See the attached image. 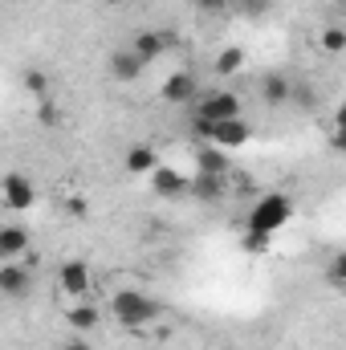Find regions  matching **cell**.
<instances>
[{"label":"cell","instance_id":"cell-1","mask_svg":"<svg viewBox=\"0 0 346 350\" xmlns=\"http://www.w3.org/2000/svg\"><path fill=\"white\" fill-rule=\"evenodd\" d=\"M110 314H114L118 326H127V330H143L147 322L159 318V301L147 297V293H139V289H118V293L110 297Z\"/></svg>","mask_w":346,"mask_h":350},{"label":"cell","instance_id":"cell-2","mask_svg":"<svg viewBox=\"0 0 346 350\" xmlns=\"http://www.w3.org/2000/svg\"><path fill=\"white\" fill-rule=\"evenodd\" d=\"M289 220H293V200L285 191H265L257 204L249 208V228L253 232H265V237L281 232Z\"/></svg>","mask_w":346,"mask_h":350},{"label":"cell","instance_id":"cell-3","mask_svg":"<svg viewBox=\"0 0 346 350\" xmlns=\"http://www.w3.org/2000/svg\"><path fill=\"white\" fill-rule=\"evenodd\" d=\"M228 118H241V94L232 90H212V94H200L196 106H191V122H228Z\"/></svg>","mask_w":346,"mask_h":350},{"label":"cell","instance_id":"cell-4","mask_svg":"<svg viewBox=\"0 0 346 350\" xmlns=\"http://www.w3.org/2000/svg\"><path fill=\"white\" fill-rule=\"evenodd\" d=\"M191 131H196V139H204V143H216V147H224V151H241L249 139H253V126L245 122V118H228V122H191Z\"/></svg>","mask_w":346,"mask_h":350},{"label":"cell","instance_id":"cell-5","mask_svg":"<svg viewBox=\"0 0 346 350\" xmlns=\"http://www.w3.org/2000/svg\"><path fill=\"white\" fill-rule=\"evenodd\" d=\"M159 98H163L168 106H196V98H200V82H196V74H187V70L168 74L163 86H159Z\"/></svg>","mask_w":346,"mask_h":350},{"label":"cell","instance_id":"cell-6","mask_svg":"<svg viewBox=\"0 0 346 350\" xmlns=\"http://www.w3.org/2000/svg\"><path fill=\"white\" fill-rule=\"evenodd\" d=\"M90 285H94V277H90V265L86 261H62V269H57V289L70 297V301H82L90 293Z\"/></svg>","mask_w":346,"mask_h":350},{"label":"cell","instance_id":"cell-7","mask_svg":"<svg viewBox=\"0 0 346 350\" xmlns=\"http://www.w3.org/2000/svg\"><path fill=\"white\" fill-rule=\"evenodd\" d=\"M33 200H37V191H33V183H29L25 175L21 172L4 175V183H0V204H4L8 212H29Z\"/></svg>","mask_w":346,"mask_h":350},{"label":"cell","instance_id":"cell-8","mask_svg":"<svg viewBox=\"0 0 346 350\" xmlns=\"http://www.w3.org/2000/svg\"><path fill=\"white\" fill-rule=\"evenodd\" d=\"M106 70H110V78H114V82H122V86H127V82H139V78H143L147 62H143L131 45H122V49H114V53H110Z\"/></svg>","mask_w":346,"mask_h":350},{"label":"cell","instance_id":"cell-9","mask_svg":"<svg viewBox=\"0 0 346 350\" xmlns=\"http://www.w3.org/2000/svg\"><path fill=\"white\" fill-rule=\"evenodd\" d=\"M191 159H196V172L200 175H228L232 172V151H224L216 143H200L191 151Z\"/></svg>","mask_w":346,"mask_h":350},{"label":"cell","instance_id":"cell-10","mask_svg":"<svg viewBox=\"0 0 346 350\" xmlns=\"http://www.w3.org/2000/svg\"><path fill=\"white\" fill-rule=\"evenodd\" d=\"M29 289H33V269H29V265H16V261L0 265V293H4V297L21 301Z\"/></svg>","mask_w":346,"mask_h":350},{"label":"cell","instance_id":"cell-11","mask_svg":"<svg viewBox=\"0 0 346 350\" xmlns=\"http://www.w3.org/2000/svg\"><path fill=\"white\" fill-rule=\"evenodd\" d=\"M151 191L163 196V200H179V196L191 191V175L175 172V167H159V172L151 175Z\"/></svg>","mask_w":346,"mask_h":350},{"label":"cell","instance_id":"cell-12","mask_svg":"<svg viewBox=\"0 0 346 350\" xmlns=\"http://www.w3.org/2000/svg\"><path fill=\"white\" fill-rule=\"evenodd\" d=\"M191 200H200V204H216V200H224L228 196V175H191V191H187Z\"/></svg>","mask_w":346,"mask_h":350},{"label":"cell","instance_id":"cell-13","mask_svg":"<svg viewBox=\"0 0 346 350\" xmlns=\"http://www.w3.org/2000/svg\"><path fill=\"white\" fill-rule=\"evenodd\" d=\"M127 45H131V49H135L147 66H151V62H159V57L168 53V37H163L159 29H143V33H135Z\"/></svg>","mask_w":346,"mask_h":350},{"label":"cell","instance_id":"cell-14","mask_svg":"<svg viewBox=\"0 0 346 350\" xmlns=\"http://www.w3.org/2000/svg\"><path fill=\"white\" fill-rule=\"evenodd\" d=\"M98 322H102V310H98V306H90V301H74V306H66V326H70L74 334H90V330H98Z\"/></svg>","mask_w":346,"mask_h":350},{"label":"cell","instance_id":"cell-15","mask_svg":"<svg viewBox=\"0 0 346 350\" xmlns=\"http://www.w3.org/2000/svg\"><path fill=\"white\" fill-rule=\"evenodd\" d=\"M122 163H127V172H131V175H147V179L163 167V163H159V155H155L147 143H135V147L127 151V159H122Z\"/></svg>","mask_w":346,"mask_h":350},{"label":"cell","instance_id":"cell-16","mask_svg":"<svg viewBox=\"0 0 346 350\" xmlns=\"http://www.w3.org/2000/svg\"><path fill=\"white\" fill-rule=\"evenodd\" d=\"M261 98H265L269 106L293 102V78H285V74H265V78H261Z\"/></svg>","mask_w":346,"mask_h":350},{"label":"cell","instance_id":"cell-17","mask_svg":"<svg viewBox=\"0 0 346 350\" xmlns=\"http://www.w3.org/2000/svg\"><path fill=\"white\" fill-rule=\"evenodd\" d=\"M25 249H29V228H21V224H4V228H0V257L12 261V257H21Z\"/></svg>","mask_w":346,"mask_h":350},{"label":"cell","instance_id":"cell-18","mask_svg":"<svg viewBox=\"0 0 346 350\" xmlns=\"http://www.w3.org/2000/svg\"><path fill=\"white\" fill-rule=\"evenodd\" d=\"M212 70H216V78H237V74L245 70V53H241L237 45H228V49H220V53H216Z\"/></svg>","mask_w":346,"mask_h":350},{"label":"cell","instance_id":"cell-19","mask_svg":"<svg viewBox=\"0 0 346 350\" xmlns=\"http://www.w3.org/2000/svg\"><path fill=\"white\" fill-rule=\"evenodd\" d=\"M318 45H322V53H346V29H338V25L322 29L318 33Z\"/></svg>","mask_w":346,"mask_h":350},{"label":"cell","instance_id":"cell-20","mask_svg":"<svg viewBox=\"0 0 346 350\" xmlns=\"http://www.w3.org/2000/svg\"><path fill=\"white\" fill-rule=\"evenodd\" d=\"M326 281H330L334 289H343V293H346V249H343V253H334V257L326 261Z\"/></svg>","mask_w":346,"mask_h":350},{"label":"cell","instance_id":"cell-21","mask_svg":"<svg viewBox=\"0 0 346 350\" xmlns=\"http://www.w3.org/2000/svg\"><path fill=\"white\" fill-rule=\"evenodd\" d=\"M25 90H29V94H33V98L41 102V98H45V90H49L45 74H37V70H33V74H25Z\"/></svg>","mask_w":346,"mask_h":350},{"label":"cell","instance_id":"cell-22","mask_svg":"<svg viewBox=\"0 0 346 350\" xmlns=\"http://www.w3.org/2000/svg\"><path fill=\"white\" fill-rule=\"evenodd\" d=\"M37 118H41L45 126H57V106H53L49 98H41V102H37Z\"/></svg>","mask_w":346,"mask_h":350},{"label":"cell","instance_id":"cell-23","mask_svg":"<svg viewBox=\"0 0 346 350\" xmlns=\"http://www.w3.org/2000/svg\"><path fill=\"white\" fill-rule=\"evenodd\" d=\"M245 249H249V253H265V249H269V237L249 228V232H245Z\"/></svg>","mask_w":346,"mask_h":350},{"label":"cell","instance_id":"cell-24","mask_svg":"<svg viewBox=\"0 0 346 350\" xmlns=\"http://www.w3.org/2000/svg\"><path fill=\"white\" fill-rule=\"evenodd\" d=\"M326 143H330V151H334V155H346V131L330 126V139H326Z\"/></svg>","mask_w":346,"mask_h":350},{"label":"cell","instance_id":"cell-25","mask_svg":"<svg viewBox=\"0 0 346 350\" xmlns=\"http://www.w3.org/2000/svg\"><path fill=\"white\" fill-rule=\"evenodd\" d=\"M196 4V12H220V8H228V0H191Z\"/></svg>","mask_w":346,"mask_h":350},{"label":"cell","instance_id":"cell-26","mask_svg":"<svg viewBox=\"0 0 346 350\" xmlns=\"http://www.w3.org/2000/svg\"><path fill=\"white\" fill-rule=\"evenodd\" d=\"M66 212H70V216H86V200H82V196H70V200H66Z\"/></svg>","mask_w":346,"mask_h":350},{"label":"cell","instance_id":"cell-27","mask_svg":"<svg viewBox=\"0 0 346 350\" xmlns=\"http://www.w3.org/2000/svg\"><path fill=\"white\" fill-rule=\"evenodd\" d=\"M330 118H334V126H338V131H346V102H338V106L330 110Z\"/></svg>","mask_w":346,"mask_h":350},{"label":"cell","instance_id":"cell-28","mask_svg":"<svg viewBox=\"0 0 346 350\" xmlns=\"http://www.w3.org/2000/svg\"><path fill=\"white\" fill-rule=\"evenodd\" d=\"M62 350H90V347H86V342H82V338H70V342H66V347H62Z\"/></svg>","mask_w":346,"mask_h":350},{"label":"cell","instance_id":"cell-29","mask_svg":"<svg viewBox=\"0 0 346 350\" xmlns=\"http://www.w3.org/2000/svg\"><path fill=\"white\" fill-rule=\"evenodd\" d=\"M106 4H131V0H106Z\"/></svg>","mask_w":346,"mask_h":350},{"label":"cell","instance_id":"cell-30","mask_svg":"<svg viewBox=\"0 0 346 350\" xmlns=\"http://www.w3.org/2000/svg\"><path fill=\"white\" fill-rule=\"evenodd\" d=\"M241 4H265V0H241Z\"/></svg>","mask_w":346,"mask_h":350}]
</instances>
